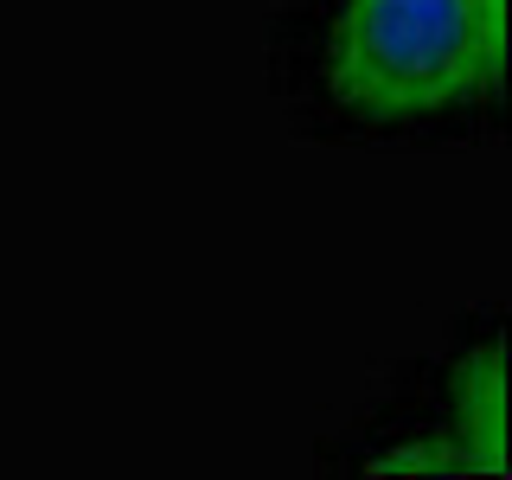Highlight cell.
Masks as SVG:
<instances>
[{
  "label": "cell",
  "instance_id": "1",
  "mask_svg": "<svg viewBox=\"0 0 512 480\" xmlns=\"http://www.w3.org/2000/svg\"><path fill=\"white\" fill-rule=\"evenodd\" d=\"M506 71V0H340L320 45L327 96L372 122L468 109Z\"/></svg>",
  "mask_w": 512,
  "mask_h": 480
},
{
  "label": "cell",
  "instance_id": "2",
  "mask_svg": "<svg viewBox=\"0 0 512 480\" xmlns=\"http://www.w3.org/2000/svg\"><path fill=\"white\" fill-rule=\"evenodd\" d=\"M455 455L468 474H506V372H500V340H487L474 359L455 372Z\"/></svg>",
  "mask_w": 512,
  "mask_h": 480
}]
</instances>
